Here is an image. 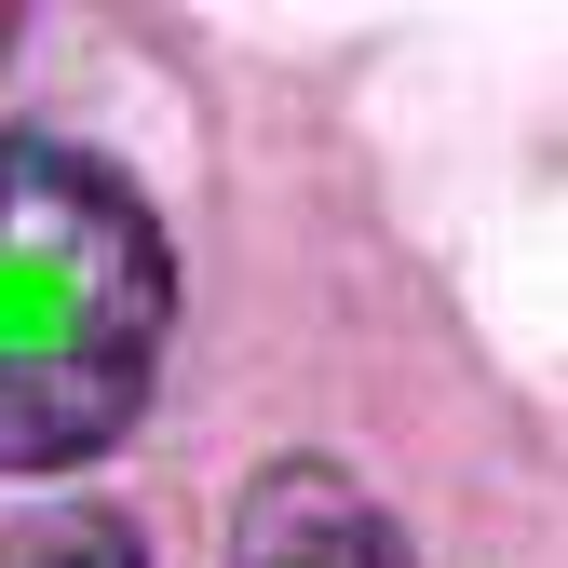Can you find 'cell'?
I'll use <instances>...</instances> for the list:
<instances>
[{
  "mask_svg": "<svg viewBox=\"0 0 568 568\" xmlns=\"http://www.w3.org/2000/svg\"><path fill=\"white\" fill-rule=\"evenodd\" d=\"M176 338V244L109 150L0 122V474H68L135 434Z\"/></svg>",
  "mask_w": 568,
  "mask_h": 568,
  "instance_id": "6da1fadb",
  "label": "cell"
},
{
  "mask_svg": "<svg viewBox=\"0 0 568 568\" xmlns=\"http://www.w3.org/2000/svg\"><path fill=\"white\" fill-rule=\"evenodd\" d=\"M231 568H406V528L338 460H271L231 515Z\"/></svg>",
  "mask_w": 568,
  "mask_h": 568,
  "instance_id": "7a4b0ae2",
  "label": "cell"
},
{
  "mask_svg": "<svg viewBox=\"0 0 568 568\" xmlns=\"http://www.w3.org/2000/svg\"><path fill=\"white\" fill-rule=\"evenodd\" d=\"M0 568H150V541H135V515H41L0 541Z\"/></svg>",
  "mask_w": 568,
  "mask_h": 568,
  "instance_id": "3957f363",
  "label": "cell"
},
{
  "mask_svg": "<svg viewBox=\"0 0 568 568\" xmlns=\"http://www.w3.org/2000/svg\"><path fill=\"white\" fill-rule=\"evenodd\" d=\"M0 54H14V14H0Z\"/></svg>",
  "mask_w": 568,
  "mask_h": 568,
  "instance_id": "277c9868",
  "label": "cell"
}]
</instances>
